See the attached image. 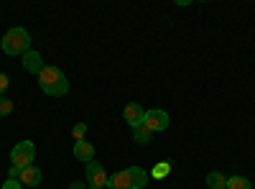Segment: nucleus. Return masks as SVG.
Wrapping results in <instances>:
<instances>
[{"label": "nucleus", "instance_id": "f257e3e1", "mask_svg": "<svg viewBox=\"0 0 255 189\" xmlns=\"http://www.w3.org/2000/svg\"><path fill=\"white\" fill-rule=\"evenodd\" d=\"M38 87L49 97H64L69 92V82L59 67H44L38 72Z\"/></svg>", "mask_w": 255, "mask_h": 189}, {"label": "nucleus", "instance_id": "f03ea898", "mask_svg": "<svg viewBox=\"0 0 255 189\" xmlns=\"http://www.w3.org/2000/svg\"><path fill=\"white\" fill-rule=\"evenodd\" d=\"M148 184V172L140 166H128L123 172H115L108 182V187L113 189H143Z\"/></svg>", "mask_w": 255, "mask_h": 189}, {"label": "nucleus", "instance_id": "7ed1b4c3", "mask_svg": "<svg viewBox=\"0 0 255 189\" xmlns=\"http://www.w3.org/2000/svg\"><path fill=\"white\" fill-rule=\"evenodd\" d=\"M28 46H31V33L26 28H10L5 31L3 41H0V49L8 56H23L26 51H31Z\"/></svg>", "mask_w": 255, "mask_h": 189}, {"label": "nucleus", "instance_id": "20e7f679", "mask_svg": "<svg viewBox=\"0 0 255 189\" xmlns=\"http://www.w3.org/2000/svg\"><path fill=\"white\" fill-rule=\"evenodd\" d=\"M36 159V146L31 141H20L13 146V151H10V164L18 166V169H26V166H31Z\"/></svg>", "mask_w": 255, "mask_h": 189}, {"label": "nucleus", "instance_id": "39448f33", "mask_svg": "<svg viewBox=\"0 0 255 189\" xmlns=\"http://www.w3.org/2000/svg\"><path fill=\"white\" fill-rule=\"evenodd\" d=\"M168 123H171V118H168L166 110H145V115H143V125H145V128L151 131V133L166 131Z\"/></svg>", "mask_w": 255, "mask_h": 189}, {"label": "nucleus", "instance_id": "423d86ee", "mask_svg": "<svg viewBox=\"0 0 255 189\" xmlns=\"http://www.w3.org/2000/svg\"><path fill=\"white\" fill-rule=\"evenodd\" d=\"M87 166V182H90V187H95V189H102V187H108V172L102 169V164H97V161H90V164H84Z\"/></svg>", "mask_w": 255, "mask_h": 189}, {"label": "nucleus", "instance_id": "0eeeda50", "mask_svg": "<svg viewBox=\"0 0 255 189\" xmlns=\"http://www.w3.org/2000/svg\"><path fill=\"white\" fill-rule=\"evenodd\" d=\"M143 115H145V110L140 108L138 102H130V105L123 110V118H125V123L130 125V128H138V125H143Z\"/></svg>", "mask_w": 255, "mask_h": 189}, {"label": "nucleus", "instance_id": "6e6552de", "mask_svg": "<svg viewBox=\"0 0 255 189\" xmlns=\"http://www.w3.org/2000/svg\"><path fill=\"white\" fill-rule=\"evenodd\" d=\"M74 159L82 161V164L95 161V146H92L87 138H84V141H77V143H74Z\"/></svg>", "mask_w": 255, "mask_h": 189}, {"label": "nucleus", "instance_id": "1a4fd4ad", "mask_svg": "<svg viewBox=\"0 0 255 189\" xmlns=\"http://www.w3.org/2000/svg\"><path fill=\"white\" fill-rule=\"evenodd\" d=\"M41 177H44V174H41V169L31 164V166H26V169H20L18 182L26 184V187H38V184H41Z\"/></svg>", "mask_w": 255, "mask_h": 189}, {"label": "nucleus", "instance_id": "9d476101", "mask_svg": "<svg viewBox=\"0 0 255 189\" xmlns=\"http://www.w3.org/2000/svg\"><path fill=\"white\" fill-rule=\"evenodd\" d=\"M23 67H26V72L38 74L46 64H44V59H41V54H38V51H26V54H23Z\"/></svg>", "mask_w": 255, "mask_h": 189}, {"label": "nucleus", "instance_id": "9b49d317", "mask_svg": "<svg viewBox=\"0 0 255 189\" xmlns=\"http://www.w3.org/2000/svg\"><path fill=\"white\" fill-rule=\"evenodd\" d=\"M207 187L209 189H225L227 187V177L220 174V172H209L207 174Z\"/></svg>", "mask_w": 255, "mask_h": 189}, {"label": "nucleus", "instance_id": "f8f14e48", "mask_svg": "<svg viewBox=\"0 0 255 189\" xmlns=\"http://www.w3.org/2000/svg\"><path fill=\"white\" fill-rule=\"evenodd\" d=\"M168 174H171V161H158V164L153 166V172H151L153 179H163V177H168Z\"/></svg>", "mask_w": 255, "mask_h": 189}, {"label": "nucleus", "instance_id": "ddd939ff", "mask_svg": "<svg viewBox=\"0 0 255 189\" xmlns=\"http://www.w3.org/2000/svg\"><path fill=\"white\" fill-rule=\"evenodd\" d=\"M225 189H253V184H250V179H245V177H230Z\"/></svg>", "mask_w": 255, "mask_h": 189}, {"label": "nucleus", "instance_id": "4468645a", "mask_svg": "<svg viewBox=\"0 0 255 189\" xmlns=\"http://www.w3.org/2000/svg\"><path fill=\"white\" fill-rule=\"evenodd\" d=\"M151 131L145 128V125H138V128H133V138H135V143H151Z\"/></svg>", "mask_w": 255, "mask_h": 189}, {"label": "nucleus", "instance_id": "2eb2a0df", "mask_svg": "<svg viewBox=\"0 0 255 189\" xmlns=\"http://www.w3.org/2000/svg\"><path fill=\"white\" fill-rule=\"evenodd\" d=\"M13 113V100H8L5 95L0 97V118H5V115H10Z\"/></svg>", "mask_w": 255, "mask_h": 189}, {"label": "nucleus", "instance_id": "dca6fc26", "mask_svg": "<svg viewBox=\"0 0 255 189\" xmlns=\"http://www.w3.org/2000/svg\"><path fill=\"white\" fill-rule=\"evenodd\" d=\"M84 133H87V123H77L74 131H72V136H74L77 141H84Z\"/></svg>", "mask_w": 255, "mask_h": 189}, {"label": "nucleus", "instance_id": "f3484780", "mask_svg": "<svg viewBox=\"0 0 255 189\" xmlns=\"http://www.w3.org/2000/svg\"><path fill=\"white\" fill-rule=\"evenodd\" d=\"M20 187H23V184H20L18 179H10V177H8V179H5V184L0 187V189H20Z\"/></svg>", "mask_w": 255, "mask_h": 189}, {"label": "nucleus", "instance_id": "a211bd4d", "mask_svg": "<svg viewBox=\"0 0 255 189\" xmlns=\"http://www.w3.org/2000/svg\"><path fill=\"white\" fill-rule=\"evenodd\" d=\"M8 85H10V82H8V77H5L3 72H0V97H3V95H5V90H8Z\"/></svg>", "mask_w": 255, "mask_h": 189}, {"label": "nucleus", "instance_id": "6ab92c4d", "mask_svg": "<svg viewBox=\"0 0 255 189\" xmlns=\"http://www.w3.org/2000/svg\"><path fill=\"white\" fill-rule=\"evenodd\" d=\"M69 189H90V187H87V184H82V182H72Z\"/></svg>", "mask_w": 255, "mask_h": 189}, {"label": "nucleus", "instance_id": "aec40b11", "mask_svg": "<svg viewBox=\"0 0 255 189\" xmlns=\"http://www.w3.org/2000/svg\"><path fill=\"white\" fill-rule=\"evenodd\" d=\"M108 189H113V187H108Z\"/></svg>", "mask_w": 255, "mask_h": 189}]
</instances>
